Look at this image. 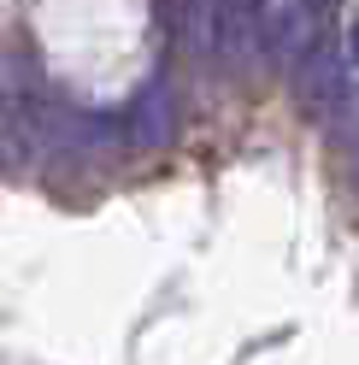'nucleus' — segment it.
Segmentation results:
<instances>
[{
    "label": "nucleus",
    "instance_id": "nucleus-1",
    "mask_svg": "<svg viewBox=\"0 0 359 365\" xmlns=\"http://www.w3.org/2000/svg\"><path fill=\"white\" fill-rule=\"evenodd\" d=\"M183 24H189V48L207 59H259L265 53L254 0H183Z\"/></svg>",
    "mask_w": 359,
    "mask_h": 365
},
{
    "label": "nucleus",
    "instance_id": "nucleus-2",
    "mask_svg": "<svg viewBox=\"0 0 359 365\" xmlns=\"http://www.w3.org/2000/svg\"><path fill=\"white\" fill-rule=\"evenodd\" d=\"M254 6H259L265 48H271L277 59H288V65H295L306 48H318V41H324L335 0H254Z\"/></svg>",
    "mask_w": 359,
    "mask_h": 365
}]
</instances>
